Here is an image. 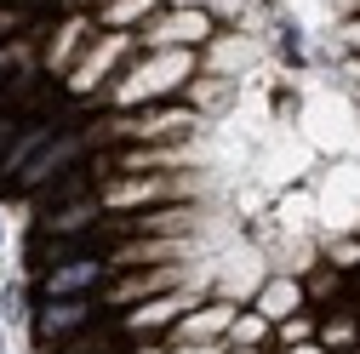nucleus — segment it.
<instances>
[{"instance_id": "1", "label": "nucleus", "mask_w": 360, "mask_h": 354, "mask_svg": "<svg viewBox=\"0 0 360 354\" xmlns=\"http://www.w3.org/2000/svg\"><path fill=\"white\" fill-rule=\"evenodd\" d=\"M69 155H75V138H63V143H58V138H46L34 155H23V160H18V177H12V183H18V189L40 183V177H52V171H58Z\"/></svg>"}, {"instance_id": "2", "label": "nucleus", "mask_w": 360, "mask_h": 354, "mask_svg": "<svg viewBox=\"0 0 360 354\" xmlns=\"http://www.w3.org/2000/svg\"><path fill=\"white\" fill-rule=\"evenodd\" d=\"M98 275H103V257H69V263H58V269L46 275V291L52 297H69L80 286H92Z\"/></svg>"}, {"instance_id": "3", "label": "nucleus", "mask_w": 360, "mask_h": 354, "mask_svg": "<svg viewBox=\"0 0 360 354\" xmlns=\"http://www.w3.org/2000/svg\"><path fill=\"white\" fill-rule=\"evenodd\" d=\"M92 320V303H52V308H40V337H69L75 326Z\"/></svg>"}, {"instance_id": "4", "label": "nucleus", "mask_w": 360, "mask_h": 354, "mask_svg": "<svg viewBox=\"0 0 360 354\" xmlns=\"http://www.w3.org/2000/svg\"><path fill=\"white\" fill-rule=\"evenodd\" d=\"M292 303H297V286H269V297H263V315H286Z\"/></svg>"}, {"instance_id": "5", "label": "nucleus", "mask_w": 360, "mask_h": 354, "mask_svg": "<svg viewBox=\"0 0 360 354\" xmlns=\"http://www.w3.org/2000/svg\"><path fill=\"white\" fill-rule=\"evenodd\" d=\"M297 354H314V348H297Z\"/></svg>"}]
</instances>
